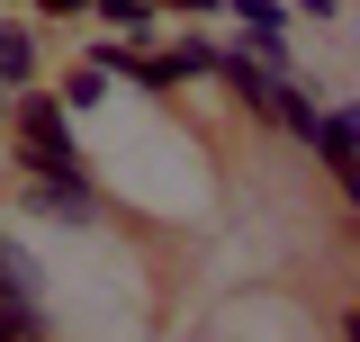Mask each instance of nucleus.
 <instances>
[{
  "label": "nucleus",
  "instance_id": "f257e3e1",
  "mask_svg": "<svg viewBox=\"0 0 360 342\" xmlns=\"http://www.w3.org/2000/svg\"><path fill=\"white\" fill-rule=\"evenodd\" d=\"M18 108V171L27 180H90V153L72 144V108L45 90H9Z\"/></svg>",
  "mask_w": 360,
  "mask_h": 342
},
{
  "label": "nucleus",
  "instance_id": "f03ea898",
  "mask_svg": "<svg viewBox=\"0 0 360 342\" xmlns=\"http://www.w3.org/2000/svg\"><path fill=\"white\" fill-rule=\"evenodd\" d=\"M307 144L324 153V171H333V189L352 198V189H360V118H352V108H315Z\"/></svg>",
  "mask_w": 360,
  "mask_h": 342
},
{
  "label": "nucleus",
  "instance_id": "7ed1b4c3",
  "mask_svg": "<svg viewBox=\"0 0 360 342\" xmlns=\"http://www.w3.org/2000/svg\"><path fill=\"white\" fill-rule=\"evenodd\" d=\"M234 18H243V54L270 63V72H288V9L279 0H225Z\"/></svg>",
  "mask_w": 360,
  "mask_h": 342
},
{
  "label": "nucleus",
  "instance_id": "20e7f679",
  "mask_svg": "<svg viewBox=\"0 0 360 342\" xmlns=\"http://www.w3.org/2000/svg\"><path fill=\"white\" fill-rule=\"evenodd\" d=\"M27 208L63 216V225H90V216H99V189H90V180H27Z\"/></svg>",
  "mask_w": 360,
  "mask_h": 342
},
{
  "label": "nucleus",
  "instance_id": "39448f33",
  "mask_svg": "<svg viewBox=\"0 0 360 342\" xmlns=\"http://www.w3.org/2000/svg\"><path fill=\"white\" fill-rule=\"evenodd\" d=\"M0 82L9 90L37 82V37H27V27H0Z\"/></svg>",
  "mask_w": 360,
  "mask_h": 342
},
{
  "label": "nucleus",
  "instance_id": "423d86ee",
  "mask_svg": "<svg viewBox=\"0 0 360 342\" xmlns=\"http://www.w3.org/2000/svg\"><path fill=\"white\" fill-rule=\"evenodd\" d=\"M90 18H108V27H127L135 45L153 37V9H144V0H90Z\"/></svg>",
  "mask_w": 360,
  "mask_h": 342
},
{
  "label": "nucleus",
  "instance_id": "0eeeda50",
  "mask_svg": "<svg viewBox=\"0 0 360 342\" xmlns=\"http://www.w3.org/2000/svg\"><path fill=\"white\" fill-rule=\"evenodd\" d=\"M207 63H217V45H207V37H180V45H172V72H180V82H198Z\"/></svg>",
  "mask_w": 360,
  "mask_h": 342
},
{
  "label": "nucleus",
  "instance_id": "6e6552de",
  "mask_svg": "<svg viewBox=\"0 0 360 342\" xmlns=\"http://www.w3.org/2000/svg\"><path fill=\"white\" fill-rule=\"evenodd\" d=\"M99 90H108V72H90V63L63 72V108H99Z\"/></svg>",
  "mask_w": 360,
  "mask_h": 342
},
{
  "label": "nucleus",
  "instance_id": "1a4fd4ad",
  "mask_svg": "<svg viewBox=\"0 0 360 342\" xmlns=\"http://www.w3.org/2000/svg\"><path fill=\"white\" fill-rule=\"evenodd\" d=\"M144 9H180V18H207L217 0H144Z\"/></svg>",
  "mask_w": 360,
  "mask_h": 342
},
{
  "label": "nucleus",
  "instance_id": "9d476101",
  "mask_svg": "<svg viewBox=\"0 0 360 342\" xmlns=\"http://www.w3.org/2000/svg\"><path fill=\"white\" fill-rule=\"evenodd\" d=\"M297 9H307L315 27H333V18H342V0H297Z\"/></svg>",
  "mask_w": 360,
  "mask_h": 342
},
{
  "label": "nucleus",
  "instance_id": "9b49d317",
  "mask_svg": "<svg viewBox=\"0 0 360 342\" xmlns=\"http://www.w3.org/2000/svg\"><path fill=\"white\" fill-rule=\"evenodd\" d=\"M37 9H45V18H82L90 0H37Z\"/></svg>",
  "mask_w": 360,
  "mask_h": 342
},
{
  "label": "nucleus",
  "instance_id": "f8f14e48",
  "mask_svg": "<svg viewBox=\"0 0 360 342\" xmlns=\"http://www.w3.org/2000/svg\"><path fill=\"white\" fill-rule=\"evenodd\" d=\"M0 108H9V82H0Z\"/></svg>",
  "mask_w": 360,
  "mask_h": 342
},
{
  "label": "nucleus",
  "instance_id": "ddd939ff",
  "mask_svg": "<svg viewBox=\"0 0 360 342\" xmlns=\"http://www.w3.org/2000/svg\"><path fill=\"white\" fill-rule=\"evenodd\" d=\"M0 342H27V334H0Z\"/></svg>",
  "mask_w": 360,
  "mask_h": 342
}]
</instances>
